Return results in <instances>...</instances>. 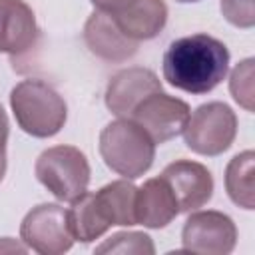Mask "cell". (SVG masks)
I'll return each mask as SVG.
<instances>
[{"instance_id": "6da1fadb", "label": "cell", "mask_w": 255, "mask_h": 255, "mask_svg": "<svg viewBox=\"0 0 255 255\" xmlns=\"http://www.w3.org/2000/svg\"><path fill=\"white\" fill-rule=\"evenodd\" d=\"M227 46L203 32L173 40L163 54V78L169 86L201 96L215 90L227 76Z\"/></svg>"}, {"instance_id": "7a4b0ae2", "label": "cell", "mask_w": 255, "mask_h": 255, "mask_svg": "<svg viewBox=\"0 0 255 255\" xmlns=\"http://www.w3.org/2000/svg\"><path fill=\"white\" fill-rule=\"evenodd\" d=\"M10 108L18 128L32 137L56 135L68 118L64 98L40 78H28L16 84L10 92Z\"/></svg>"}, {"instance_id": "3957f363", "label": "cell", "mask_w": 255, "mask_h": 255, "mask_svg": "<svg viewBox=\"0 0 255 255\" xmlns=\"http://www.w3.org/2000/svg\"><path fill=\"white\" fill-rule=\"evenodd\" d=\"M104 163L124 179L141 177L153 163L155 141L129 118L110 122L100 133Z\"/></svg>"}, {"instance_id": "277c9868", "label": "cell", "mask_w": 255, "mask_h": 255, "mask_svg": "<svg viewBox=\"0 0 255 255\" xmlns=\"http://www.w3.org/2000/svg\"><path fill=\"white\" fill-rule=\"evenodd\" d=\"M34 173L60 201H74L88 191L90 163L84 151L74 145H54L44 149L36 159Z\"/></svg>"}, {"instance_id": "5b68a950", "label": "cell", "mask_w": 255, "mask_h": 255, "mask_svg": "<svg viewBox=\"0 0 255 255\" xmlns=\"http://www.w3.org/2000/svg\"><path fill=\"white\" fill-rule=\"evenodd\" d=\"M185 145L199 155H221L237 135V116L223 102L201 104L183 128Z\"/></svg>"}, {"instance_id": "8992f818", "label": "cell", "mask_w": 255, "mask_h": 255, "mask_svg": "<svg viewBox=\"0 0 255 255\" xmlns=\"http://www.w3.org/2000/svg\"><path fill=\"white\" fill-rule=\"evenodd\" d=\"M24 245L42 255H62L72 249L74 235L68 225V209L58 203H40L32 207L20 223Z\"/></svg>"}, {"instance_id": "52a82bcc", "label": "cell", "mask_w": 255, "mask_h": 255, "mask_svg": "<svg viewBox=\"0 0 255 255\" xmlns=\"http://www.w3.org/2000/svg\"><path fill=\"white\" fill-rule=\"evenodd\" d=\"M237 243V227L223 211L207 209L191 213L181 229L183 251L229 255Z\"/></svg>"}, {"instance_id": "ba28073f", "label": "cell", "mask_w": 255, "mask_h": 255, "mask_svg": "<svg viewBox=\"0 0 255 255\" xmlns=\"http://www.w3.org/2000/svg\"><path fill=\"white\" fill-rule=\"evenodd\" d=\"M189 114H191L189 106L183 100L173 98L161 90L147 96L133 110L129 120H133L139 128H143V131L157 145L177 137L185 128Z\"/></svg>"}, {"instance_id": "9c48e42d", "label": "cell", "mask_w": 255, "mask_h": 255, "mask_svg": "<svg viewBox=\"0 0 255 255\" xmlns=\"http://www.w3.org/2000/svg\"><path fill=\"white\" fill-rule=\"evenodd\" d=\"M161 92V82L149 68H126L114 74L106 88V106L118 118H129L151 94Z\"/></svg>"}, {"instance_id": "30bf717a", "label": "cell", "mask_w": 255, "mask_h": 255, "mask_svg": "<svg viewBox=\"0 0 255 255\" xmlns=\"http://www.w3.org/2000/svg\"><path fill=\"white\" fill-rule=\"evenodd\" d=\"M161 177L171 187L179 205V213L203 207L213 195V175L199 161L175 159L165 165Z\"/></svg>"}, {"instance_id": "8fae6325", "label": "cell", "mask_w": 255, "mask_h": 255, "mask_svg": "<svg viewBox=\"0 0 255 255\" xmlns=\"http://www.w3.org/2000/svg\"><path fill=\"white\" fill-rule=\"evenodd\" d=\"M38 38L34 10L24 0H0V52L20 58L36 46Z\"/></svg>"}, {"instance_id": "7c38bea8", "label": "cell", "mask_w": 255, "mask_h": 255, "mask_svg": "<svg viewBox=\"0 0 255 255\" xmlns=\"http://www.w3.org/2000/svg\"><path fill=\"white\" fill-rule=\"evenodd\" d=\"M84 40L90 52L106 62L120 64L135 56L137 44L129 40L114 22L112 14L94 10L84 24Z\"/></svg>"}, {"instance_id": "4fadbf2b", "label": "cell", "mask_w": 255, "mask_h": 255, "mask_svg": "<svg viewBox=\"0 0 255 255\" xmlns=\"http://www.w3.org/2000/svg\"><path fill=\"white\" fill-rule=\"evenodd\" d=\"M179 215V205L167 181L159 177L147 179L135 193V221L149 229H161Z\"/></svg>"}, {"instance_id": "5bb4252c", "label": "cell", "mask_w": 255, "mask_h": 255, "mask_svg": "<svg viewBox=\"0 0 255 255\" xmlns=\"http://www.w3.org/2000/svg\"><path fill=\"white\" fill-rule=\"evenodd\" d=\"M112 18L129 40H151L165 28L167 6L163 0H135L126 10L112 14Z\"/></svg>"}, {"instance_id": "9a60e30c", "label": "cell", "mask_w": 255, "mask_h": 255, "mask_svg": "<svg viewBox=\"0 0 255 255\" xmlns=\"http://www.w3.org/2000/svg\"><path fill=\"white\" fill-rule=\"evenodd\" d=\"M135 193L137 187L128 179L106 183L94 193L102 217L112 225H137L135 221Z\"/></svg>"}, {"instance_id": "2e32d148", "label": "cell", "mask_w": 255, "mask_h": 255, "mask_svg": "<svg viewBox=\"0 0 255 255\" xmlns=\"http://www.w3.org/2000/svg\"><path fill=\"white\" fill-rule=\"evenodd\" d=\"M68 225L74 241L82 243H92L110 229V223L102 217L92 191H86L72 201V207L68 209Z\"/></svg>"}, {"instance_id": "e0dca14e", "label": "cell", "mask_w": 255, "mask_h": 255, "mask_svg": "<svg viewBox=\"0 0 255 255\" xmlns=\"http://www.w3.org/2000/svg\"><path fill=\"white\" fill-rule=\"evenodd\" d=\"M253 165L255 153L251 149L237 153L225 167V189L229 199L243 207L255 209V191H253Z\"/></svg>"}, {"instance_id": "ac0fdd59", "label": "cell", "mask_w": 255, "mask_h": 255, "mask_svg": "<svg viewBox=\"0 0 255 255\" xmlns=\"http://www.w3.org/2000/svg\"><path fill=\"white\" fill-rule=\"evenodd\" d=\"M96 253H135V255H153L155 247L149 235L139 231H120L96 247Z\"/></svg>"}, {"instance_id": "d6986e66", "label": "cell", "mask_w": 255, "mask_h": 255, "mask_svg": "<svg viewBox=\"0 0 255 255\" xmlns=\"http://www.w3.org/2000/svg\"><path fill=\"white\" fill-rule=\"evenodd\" d=\"M253 78H255V60L247 58L243 62H239L229 78V92L233 96V100L245 108L247 112H253Z\"/></svg>"}, {"instance_id": "ffe728a7", "label": "cell", "mask_w": 255, "mask_h": 255, "mask_svg": "<svg viewBox=\"0 0 255 255\" xmlns=\"http://www.w3.org/2000/svg\"><path fill=\"white\" fill-rule=\"evenodd\" d=\"M223 18L237 28H253L255 26V8L253 0H221Z\"/></svg>"}, {"instance_id": "44dd1931", "label": "cell", "mask_w": 255, "mask_h": 255, "mask_svg": "<svg viewBox=\"0 0 255 255\" xmlns=\"http://www.w3.org/2000/svg\"><path fill=\"white\" fill-rule=\"evenodd\" d=\"M94 4L96 10L108 12V14H118L122 10H126L129 4H133L135 0H90Z\"/></svg>"}, {"instance_id": "7402d4cb", "label": "cell", "mask_w": 255, "mask_h": 255, "mask_svg": "<svg viewBox=\"0 0 255 255\" xmlns=\"http://www.w3.org/2000/svg\"><path fill=\"white\" fill-rule=\"evenodd\" d=\"M8 131H10V124H8V116L4 112V108L0 106V153L6 151V141H8Z\"/></svg>"}, {"instance_id": "603a6c76", "label": "cell", "mask_w": 255, "mask_h": 255, "mask_svg": "<svg viewBox=\"0 0 255 255\" xmlns=\"http://www.w3.org/2000/svg\"><path fill=\"white\" fill-rule=\"evenodd\" d=\"M0 251H20V253H24L26 247L20 245V243H14L10 237H4V239L0 241Z\"/></svg>"}, {"instance_id": "cb8c5ba5", "label": "cell", "mask_w": 255, "mask_h": 255, "mask_svg": "<svg viewBox=\"0 0 255 255\" xmlns=\"http://www.w3.org/2000/svg\"><path fill=\"white\" fill-rule=\"evenodd\" d=\"M4 173H6V151L0 153V181L4 179Z\"/></svg>"}, {"instance_id": "d4e9b609", "label": "cell", "mask_w": 255, "mask_h": 255, "mask_svg": "<svg viewBox=\"0 0 255 255\" xmlns=\"http://www.w3.org/2000/svg\"><path fill=\"white\" fill-rule=\"evenodd\" d=\"M177 2H181V4H187V2H199V0H177Z\"/></svg>"}]
</instances>
